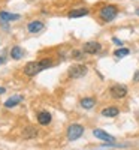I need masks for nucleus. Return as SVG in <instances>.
<instances>
[{"mask_svg": "<svg viewBox=\"0 0 139 150\" xmlns=\"http://www.w3.org/2000/svg\"><path fill=\"white\" fill-rule=\"evenodd\" d=\"M53 66V62L49 59H42L39 62H29V63L24 66V74L27 75V77H34L36 74H39L48 68Z\"/></svg>", "mask_w": 139, "mask_h": 150, "instance_id": "1", "label": "nucleus"}, {"mask_svg": "<svg viewBox=\"0 0 139 150\" xmlns=\"http://www.w3.org/2000/svg\"><path fill=\"white\" fill-rule=\"evenodd\" d=\"M117 15H118V8L115 5H105L99 11L100 20H103L105 23H111L112 20H115Z\"/></svg>", "mask_w": 139, "mask_h": 150, "instance_id": "2", "label": "nucleus"}, {"mask_svg": "<svg viewBox=\"0 0 139 150\" xmlns=\"http://www.w3.org/2000/svg\"><path fill=\"white\" fill-rule=\"evenodd\" d=\"M84 134V126L82 125H70V126L67 128V140L69 141H77L78 138H81Z\"/></svg>", "mask_w": 139, "mask_h": 150, "instance_id": "3", "label": "nucleus"}, {"mask_svg": "<svg viewBox=\"0 0 139 150\" xmlns=\"http://www.w3.org/2000/svg\"><path fill=\"white\" fill-rule=\"evenodd\" d=\"M88 68L85 65H73L67 69V75L70 78H82L84 75H87Z\"/></svg>", "mask_w": 139, "mask_h": 150, "instance_id": "4", "label": "nucleus"}, {"mask_svg": "<svg viewBox=\"0 0 139 150\" xmlns=\"http://www.w3.org/2000/svg\"><path fill=\"white\" fill-rule=\"evenodd\" d=\"M109 93L114 99H123L127 96V87L123 84H114L109 89Z\"/></svg>", "mask_w": 139, "mask_h": 150, "instance_id": "5", "label": "nucleus"}, {"mask_svg": "<svg viewBox=\"0 0 139 150\" xmlns=\"http://www.w3.org/2000/svg\"><path fill=\"white\" fill-rule=\"evenodd\" d=\"M102 50V45L96 41H90V42H85L84 47H82V51L87 53V54H96Z\"/></svg>", "mask_w": 139, "mask_h": 150, "instance_id": "6", "label": "nucleus"}, {"mask_svg": "<svg viewBox=\"0 0 139 150\" xmlns=\"http://www.w3.org/2000/svg\"><path fill=\"white\" fill-rule=\"evenodd\" d=\"M93 135L96 137V138L102 140V141H106V143H114V141H115V138H114L112 135L106 134V132L102 131V129H94V131H93Z\"/></svg>", "mask_w": 139, "mask_h": 150, "instance_id": "7", "label": "nucleus"}, {"mask_svg": "<svg viewBox=\"0 0 139 150\" xmlns=\"http://www.w3.org/2000/svg\"><path fill=\"white\" fill-rule=\"evenodd\" d=\"M22 99H24L22 95H14V96H11L8 101L5 102V107H6V108H14V107H17L20 102H22Z\"/></svg>", "mask_w": 139, "mask_h": 150, "instance_id": "8", "label": "nucleus"}, {"mask_svg": "<svg viewBox=\"0 0 139 150\" xmlns=\"http://www.w3.org/2000/svg\"><path fill=\"white\" fill-rule=\"evenodd\" d=\"M15 20H20L18 14H9L6 11L0 12V23H11V21H15Z\"/></svg>", "mask_w": 139, "mask_h": 150, "instance_id": "9", "label": "nucleus"}, {"mask_svg": "<svg viewBox=\"0 0 139 150\" xmlns=\"http://www.w3.org/2000/svg\"><path fill=\"white\" fill-rule=\"evenodd\" d=\"M88 14H90V11H88L87 8H78V9L70 11L69 14H67V17L69 18H79V17H85Z\"/></svg>", "mask_w": 139, "mask_h": 150, "instance_id": "10", "label": "nucleus"}, {"mask_svg": "<svg viewBox=\"0 0 139 150\" xmlns=\"http://www.w3.org/2000/svg\"><path fill=\"white\" fill-rule=\"evenodd\" d=\"M51 114H49L48 111H41L39 114H37V122H39V125H42V126H46V125L51 123Z\"/></svg>", "mask_w": 139, "mask_h": 150, "instance_id": "11", "label": "nucleus"}, {"mask_svg": "<svg viewBox=\"0 0 139 150\" xmlns=\"http://www.w3.org/2000/svg\"><path fill=\"white\" fill-rule=\"evenodd\" d=\"M24 50L20 47V45H15V47H12L11 48V57L14 59V60H20V59H22L24 57Z\"/></svg>", "mask_w": 139, "mask_h": 150, "instance_id": "12", "label": "nucleus"}, {"mask_svg": "<svg viewBox=\"0 0 139 150\" xmlns=\"http://www.w3.org/2000/svg\"><path fill=\"white\" fill-rule=\"evenodd\" d=\"M44 29V23L42 21H32L29 23V26H27V30L30 33H37V32H41Z\"/></svg>", "mask_w": 139, "mask_h": 150, "instance_id": "13", "label": "nucleus"}, {"mask_svg": "<svg viewBox=\"0 0 139 150\" xmlns=\"http://www.w3.org/2000/svg\"><path fill=\"white\" fill-rule=\"evenodd\" d=\"M118 112H120L118 108H115V107H108V108H103V110H102V116H103V117H117Z\"/></svg>", "mask_w": 139, "mask_h": 150, "instance_id": "14", "label": "nucleus"}, {"mask_svg": "<svg viewBox=\"0 0 139 150\" xmlns=\"http://www.w3.org/2000/svg\"><path fill=\"white\" fill-rule=\"evenodd\" d=\"M79 105H81L84 110H91V108L96 105V101H94L93 98H84V99H81Z\"/></svg>", "mask_w": 139, "mask_h": 150, "instance_id": "15", "label": "nucleus"}, {"mask_svg": "<svg viewBox=\"0 0 139 150\" xmlns=\"http://www.w3.org/2000/svg\"><path fill=\"white\" fill-rule=\"evenodd\" d=\"M36 135H37V131L34 128H26V129H24V132H22V137H24V138H27V140L34 138Z\"/></svg>", "mask_w": 139, "mask_h": 150, "instance_id": "16", "label": "nucleus"}, {"mask_svg": "<svg viewBox=\"0 0 139 150\" xmlns=\"http://www.w3.org/2000/svg\"><path fill=\"white\" fill-rule=\"evenodd\" d=\"M130 54V51L127 48H118V50H115V51H114V56H115L117 59H121V57H126V56H129Z\"/></svg>", "mask_w": 139, "mask_h": 150, "instance_id": "17", "label": "nucleus"}, {"mask_svg": "<svg viewBox=\"0 0 139 150\" xmlns=\"http://www.w3.org/2000/svg\"><path fill=\"white\" fill-rule=\"evenodd\" d=\"M72 57L77 59V60H81L84 57V51H79V50H73L72 51Z\"/></svg>", "mask_w": 139, "mask_h": 150, "instance_id": "18", "label": "nucleus"}, {"mask_svg": "<svg viewBox=\"0 0 139 150\" xmlns=\"http://www.w3.org/2000/svg\"><path fill=\"white\" fill-rule=\"evenodd\" d=\"M6 62V51H2L0 53V65H3Z\"/></svg>", "mask_w": 139, "mask_h": 150, "instance_id": "19", "label": "nucleus"}, {"mask_svg": "<svg viewBox=\"0 0 139 150\" xmlns=\"http://www.w3.org/2000/svg\"><path fill=\"white\" fill-rule=\"evenodd\" d=\"M112 42L115 45H118V47H123V41H120L118 38H112Z\"/></svg>", "mask_w": 139, "mask_h": 150, "instance_id": "20", "label": "nucleus"}, {"mask_svg": "<svg viewBox=\"0 0 139 150\" xmlns=\"http://www.w3.org/2000/svg\"><path fill=\"white\" fill-rule=\"evenodd\" d=\"M133 83H139V71H136L133 75Z\"/></svg>", "mask_w": 139, "mask_h": 150, "instance_id": "21", "label": "nucleus"}, {"mask_svg": "<svg viewBox=\"0 0 139 150\" xmlns=\"http://www.w3.org/2000/svg\"><path fill=\"white\" fill-rule=\"evenodd\" d=\"M6 90H5V87H0V95H3Z\"/></svg>", "mask_w": 139, "mask_h": 150, "instance_id": "22", "label": "nucleus"}, {"mask_svg": "<svg viewBox=\"0 0 139 150\" xmlns=\"http://www.w3.org/2000/svg\"><path fill=\"white\" fill-rule=\"evenodd\" d=\"M136 14H138V15H139V9H138V11H136Z\"/></svg>", "mask_w": 139, "mask_h": 150, "instance_id": "23", "label": "nucleus"}]
</instances>
